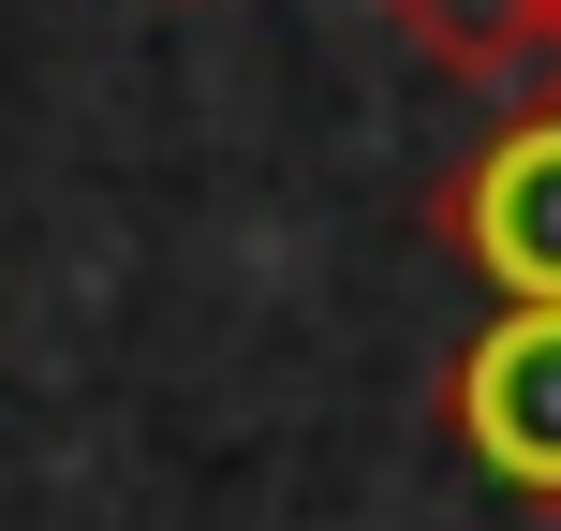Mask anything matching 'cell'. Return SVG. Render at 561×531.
Segmentation results:
<instances>
[{"label": "cell", "mask_w": 561, "mask_h": 531, "mask_svg": "<svg viewBox=\"0 0 561 531\" xmlns=\"http://www.w3.org/2000/svg\"><path fill=\"white\" fill-rule=\"evenodd\" d=\"M428 236L488 280V310H561V89L517 104L503 134L428 193Z\"/></svg>", "instance_id": "cell-1"}, {"label": "cell", "mask_w": 561, "mask_h": 531, "mask_svg": "<svg viewBox=\"0 0 561 531\" xmlns=\"http://www.w3.org/2000/svg\"><path fill=\"white\" fill-rule=\"evenodd\" d=\"M444 428L503 503L561 517V310H488L444 355Z\"/></svg>", "instance_id": "cell-2"}, {"label": "cell", "mask_w": 561, "mask_h": 531, "mask_svg": "<svg viewBox=\"0 0 561 531\" xmlns=\"http://www.w3.org/2000/svg\"><path fill=\"white\" fill-rule=\"evenodd\" d=\"M385 15L414 30L444 74H473V89H503V74L547 59V0H385Z\"/></svg>", "instance_id": "cell-3"}, {"label": "cell", "mask_w": 561, "mask_h": 531, "mask_svg": "<svg viewBox=\"0 0 561 531\" xmlns=\"http://www.w3.org/2000/svg\"><path fill=\"white\" fill-rule=\"evenodd\" d=\"M547 74H561V0H547Z\"/></svg>", "instance_id": "cell-4"}]
</instances>
